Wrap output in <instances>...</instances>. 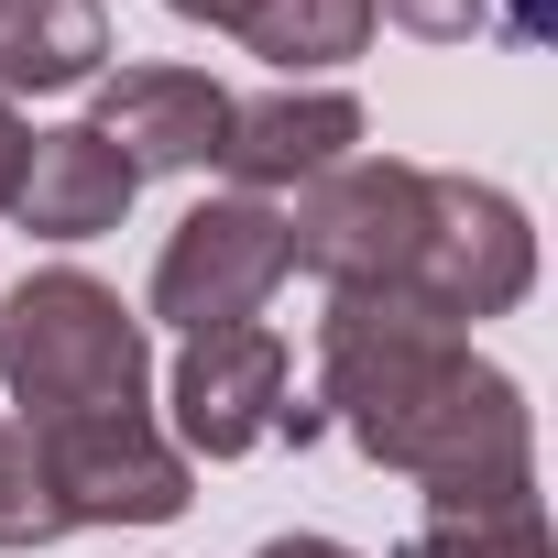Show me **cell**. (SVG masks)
Segmentation results:
<instances>
[{
	"instance_id": "7",
	"label": "cell",
	"mask_w": 558,
	"mask_h": 558,
	"mask_svg": "<svg viewBox=\"0 0 558 558\" xmlns=\"http://www.w3.org/2000/svg\"><path fill=\"white\" fill-rule=\"evenodd\" d=\"M286 405H296V362H286V340H274L263 318L252 329H208V340L175 351V427L208 460L263 449L274 427H286Z\"/></svg>"
},
{
	"instance_id": "9",
	"label": "cell",
	"mask_w": 558,
	"mask_h": 558,
	"mask_svg": "<svg viewBox=\"0 0 558 558\" xmlns=\"http://www.w3.org/2000/svg\"><path fill=\"white\" fill-rule=\"evenodd\" d=\"M362 143V99L351 88H274V99H230V186L241 197H274V186H318L329 165H351Z\"/></svg>"
},
{
	"instance_id": "18",
	"label": "cell",
	"mask_w": 558,
	"mask_h": 558,
	"mask_svg": "<svg viewBox=\"0 0 558 558\" xmlns=\"http://www.w3.org/2000/svg\"><path fill=\"white\" fill-rule=\"evenodd\" d=\"M252 558H362V547H340V536H274V547H252Z\"/></svg>"
},
{
	"instance_id": "4",
	"label": "cell",
	"mask_w": 558,
	"mask_h": 558,
	"mask_svg": "<svg viewBox=\"0 0 558 558\" xmlns=\"http://www.w3.org/2000/svg\"><path fill=\"white\" fill-rule=\"evenodd\" d=\"M525 286H536V230H525V208H514L504 186H482V175H427V241H416V263H405L395 296H416L427 318L471 329V318L525 307Z\"/></svg>"
},
{
	"instance_id": "15",
	"label": "cell",
	"mask_w": 558,
	"mask_h": 558,
	"mask_svg": "<svg viewBox=\"0 0 558 558\" xmlns=\"http://www.w3.org/2000/svg\"><path fill=\"white\" fill-rule=\"evenodd\" d=\"M373 12H395L405 34H427V45H460V34H482L493 23V0H373Z\"/></svg>"
},
{
	"instance_id": "12",
	"label": "cell",
	"mask_w": 558,
	"mask_h": 558,
	"mask_svg": "<svg viewBox=\"0 0 558 558\" xmlns=\"http://www.w3.org/2000/svg\"><path fill=\"white\" fill-rule=\"evenodd\" d=\"M405 558H547V504H536V482H514V493H427V525L405 536Z\"/></svg>"
},
{
	"instance_id": "5",
	"label": "cell",
	"mask_w": 558,
	"mask_h": 558,
	"mask_svg": "<svg viewBox=\"0 0 558 558\" xmlns=\"http://www.w3.org/2000/svg\"><path fill=\"white\" fill-rule=\"evenodd\" d=\"M296 274L286 252V208L274 197H208L165 230V263H154V318H175L186 340L208 329H252L263 296Z\"/></svg>"
},
{
	"instance_id": "17",
	"label": "cell",
	"mask_w": 558,
	"mask_h": 558,
	"mask_svg": "<svg viewBox=\"0 0 558 558\" xmlns=\"http://www.w3.org/2000/svg\"><path fill=\"white\" fill-rule=\"evenodd\" d=\"M165 12H175V23H219V34H241L252 0H165Z\"/></svg>"
},
{
	"instance_id": "14",
	"label": "cell",
	"mask_w": 558,
	"mask_h": 558,
	"mask_svg": "<svg viewBox=\"0 0 558 558\" xmlns=\"http://www.w3.org/2000/svg\"><path fill=\"white\" fill-rule=\"evenodd\" d=\"M66 514H56V482H45V449L34 427L0 416V547H56Z\"/></svg>"
},
{
	"instance_id": "11",
	"label": "cell",
	"mask_w": 558,
	"mask_h": 558,
	"mask_svg": "<svg viewBox=\"0 0 558 558\" xmlns=\"http://www.w3.org/2000/svg\"><path fill=\"white\" fill-rule=\"evenodd\" d=\"M99 56H110V12L99 0H0V99L88 88Z\"/></svg>"
},
{
	"instance_id": "10",
	"label": "cell",
	"mask_w": 558,
	"mask_h": 558,
	"mask_svg": "<svg viewBox=\"0 0 558 558\" xmlns=\"http://www.w3.org/2000/svg\"><path fill=\"white\" fill-rule=\"evenodd\" d=\"M132 197H143V175H132L88 121H66V132H34L23 186H12V219H23L34 241H99V230H121Z\"/></svg>"
},
{
	"instance_id": "1",
	"label": "cell",
	"mask_w": 558,
	"mask_h": 558,
	"mask_svg": "<svg viewBox=\"0 0 558 558\" xmlns=\"http://www.w3.org/2000/svg\"><path fill=\"white\" fill-rule=\"evenodd\" d=\"M351 427L373 471H405L427 493H514L536 482V416L504 362L471 351V329L427 318L395 286L329 296L318 318V427Z\"/></svg>"
},
{
	"instance_id": "3",
	"label": "cell",
	"mask_w": 558,
	"mask_h": 558,
	"mask_svg": "<svg viewBox=\"0 0 558 558\" xmlns=\"http://www.w3.org/2000/svg\"><path fill=\"white\" fill-rule=\"evenodd\" d=\"M416 241H427V165H395V154H351V165H329L286 208V252L318 274L329 296L405 286Z\"/></svg>"
},
{
	"instance_id": "16",
	"label": "cell",
	"mask_w": 558,
	"mask_h": 558,
	"mask_svg": "<svg viewBox=\"0 0 558 558\" xmlns=\"http://www.w3.org/2000/svg\"><path fill=\"white\" fill-rule=\"evenodd\" d=\"M23 154H34V132L12 121V99H0V208H12V186H23Z\"/></svg>"
},
{
	"instance_id": "8",
	"label": "cell",
	"mask_w": 558,
	"mask_h": 558,
	"mask_svg": "<svg viewBox=\"0 0 558 558\" xmlns=\"http://www.w3.org/2000/svg\"><path fill=\"white\" fill-rule=\"evenodd\" d=\"M88 132H99L132 175H197V165H219V143H230V88L197 77V66H121V77H99Z\"/></svg>"
},
{
	"instance_id": "6",
	"label": "cell",
	"mask_w": 558,
	"mask_h": 558,
	"mask_svg": "<svg viewBox=\"0 0 558 558\" xmlns=\"http://www.w3.org/2000/svg\"><path fill=\"white\" fill-rule=\"evenodd\" d=\"M34 449H45V482H56L66 525H175L186 514V460L165 449V427L143 405L56 416V427H34Z\"/></svg>"
},
{
	"instance_id": "13",
	"label": "cell",
	"mask_w": 558,
	"mask_h": 558,
	"mask_svg": "<svg viewBox=\"0 0 558 558\" xmlns=\"http://www.w3.org/2000/svg\"><path fill=\"white\" fill-rule=\"evenodd\" d=\"M241 45L263 56V66H351L362 45H373V0H252L241 12Z\"/></svg>"
},
{
	"instance_id": "2",
	"label": "cell",
	"mask_w": 558,
	"mask_h": 558,
	"mask_svg": "<svg viewBox=\"0 0 558 558\" xmlns=\"http://www.w3.org/2000/svg\"><path fill=\"white\" fill-rule=\"evenodd\" d=\"M0 384L34 427L56 416H110V405H143L154 384V340L143 318L99 286V274L56 263V274H23L0 296Z\"/></svg>"
}]
</instances>
